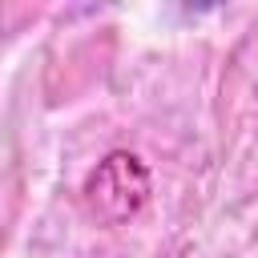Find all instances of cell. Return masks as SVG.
<instances>
[{"label": "cell", "mask_w": 258, "mask_h": 258, "mask_svg": "<svg viewBox=\"0 0 258 258\" xmlns=\"http://www.w3.org/2000/svg\"><path fill=\"white\" fill-rule=\"evenodd\" d=\"M149 202V169L137 153H109L85 181V206L101 226H125Z\"/></svg>", "instance_id": "1"}]
</instances>
